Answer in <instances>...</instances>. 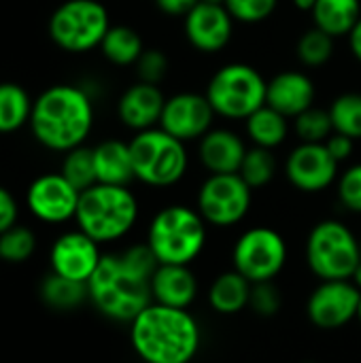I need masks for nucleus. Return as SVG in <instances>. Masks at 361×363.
<instances>
[{
	"label": "nucleus",
	"mask_w": 361,
	"mask_h": 363,
	"mask_svg": "<svg viewBox=\"0 0 361 363\" xmlns=\"http://www.w3.org/2000/svg\"><path fill=\"white\" fill-rule=\"evenodd\" d=\"M94 121V100L87 89L57 83L34 98L28 125L40 147L55 153H68L70 149L85 145Z\"/></svg>",
	"instance_id": "nucleus-1"
},
{
	"label": "nucleus",
	"mask_w": 361,
	"mask_h": 363,
	"mask_svg": "<svg viewBox=\"0 0 361 363\" xmlns=\"http://www.w3.org/2000/svg\"><path fill=\"white\" fill-rule=\"evenodd\" d=\"M130 345L143 363H191L202 330L187 308L151 302L130 323Z\"/></svg>",
	"instance_id": "nucleus-2"
},
{
	"label": "nucleus",
	"mask_w": 361,
	"mask_h": 363,
	"mask_svg": "<svg viewBox=\"0 0 361 363\" xmlns=\"http://www.w3.org/2000/svg\"><path fill=\"white\" fill-rule=\"evenodd\" d=\"M89 302L100 315L117 323H132L151 298V281L134 272L121 253H104L96 272L87 281Z\"/></svg>",
	"instance_id": "nucleus-3"
},
{
	"label": "nucleus",
	"mask_w": 361,
	"mask_h": 363,
	"mask_svg": "<svg viewBox=\"0 0 361 363\" xmlns=\"http://www.w3.org/2000/svg\"><path fill=\"white\" fill-rule=\"evenodd\" d=\"M138 221V200L126 185L96 183L81 191L74 223L98 245L126 238Z\"/></svg>",
	"instance_id": "nucleus-4"
},
{
	"label": "nucleus",
	"mask_w": 361,
	"mask_h": 363,
	"mask_svg": "<svg viewBox=\"0 0 361 363\" xmlns=\"http://www.w3.org/2000/svg\"><path fill=\"white\" fill-rule=\"evenodd\" d=\"M209 240V223L198 208L170 204L160 208L147 230V245L160 264L189 266L194 264Z\"/></svg>",
	"instance_id": "nucleus-5"
},
{
	"label": "nucleus",
	"mask_w": 361,
	"mask_h": 363,
	"mask_svg": "<svg viewBox=\"0 0 361 363\" xmlns=\"http://www.w3.org/2000/svg\"><path fill=\"white\" fill-rule=\"evenodd\" d=\"M134 177L149 187H172L185 174L189 166V155L185 143L168 134L166 130L151 128L136 132L130 140Z\"/></svg>",
	"instance_id": "nucleus-6"
},
{
	"label": "nucleus",
	"mask_w": 361,
	"mask_h": 363,
	"mask_svg": "<svg viewBox=\"0 0 361 363\" xmlns=\"http://www.w3.org/2000/svg\"><path fill=\"white\" fill-rule=\"evenodd\" d=\"M266 87L268 81L255 66L232 62L211 77L204 96L209 98L215 115L230 121H245L266 104Z\"/></svg>",
	"instance_id": "nucleus-7"
},
{
	"label": "nucleus",
	"mask_w": 361,
	"mask_h": 363,
	"mask_svg": "<svg viewBox=\"0 0 361 363\" xmlns=\"http://www.w3.org/2000/svg\"><path fill=\"white\" fill-rule=\"evenodd\" d=\"M360 262V238L347 223L323 219L309 232L306 264L319 281H349Z\"/></svg>",
	"instance_id": "nucleus-8"
},
{
	"label": "nucleus",
	"mask_w": 361,
	"mask_h": 363,
	"mask_svg": "<svg viewBox=\"0 0 361 363\" xmlns=\"http://www.w3.org/2000/svg\"><path fill=\"white\" fill-rule=\"evenodd\" d=\"M111 17L100 0H66L49 17V36L62 51L87 53L100 47Z\"/></svg>",
	"instance_id": "nucleus-9"
},
{
	"label": "nucleus",
	"mask_w": 361,
	"mask_h": 363,
	"mask_svg": "<svg viewBox=\"0 0 361 363\" xmlns=\"http://www.w3.org/2000/svg\"><path fill=\"white\" fill-rule=\"evenodd\" d=\"M287 264L285 238L268 225L245 230L232 247V270L249 283L274 281Z\"/></svg>",
	"instance_id": "nucleus-10"
},
{
	"label": "nucleus",
	"mask_w": 361,
	"mask_h": 363,
	"mask_svg": "<svg viewBox=\"0 0 361 363\" xmlns=\"http://www.w3.org/2000/svg\"><path fill=\"white\" fill-rule=\"evenodd\" d=\"M253 200V189L236 174H209L198 189L196 208L213 228L238 225Z\"/></svg>",
	"instance_id": "nucleus-11"
},
{
	"label": "nucleus",
	"mask_w": 361,
	"mask_h": 363,
	"mask_svg": "<svg viewBox=\"0 0 361 363\" xmlns=\"http://www.w3.org/2000/svg\"><path fill=\"white\" fill-rule=\"evenodd\" d=\"M81 191L70 185L62 172H47L36 177L26 191V206L30 215L47 225H62L74 221Z\"/></svg>",
	"instance_id": "nucleus-12"
},
{
	"label": "nucleus",
	"mask_w": 361,
	"mask_h": 363,
	"mask_svg": "<svg viewBox=\"0 0 361 363\" xmlns=\"http://www.w3.org/2000/svg\"><path fill=\"white\" fill-rule=\"evenodd\" d=\"M361 291L351 281H321L306 302V315L319 330H340L357 319Z\"/></svg>",
	"instance_id": "nucleus-13"
},
{
	"label": "nucleus",
	"mask_w": 361,
	"mask_h": 363,
	"mask_svg": "<svg viewBox=\"0 0 361 363\" xmlns=\"http://www.w3.org/2000/svg\"><path fill=\"white\" fill-rule=\"evenodd\" d=\"M338 166L326 143H300L285 160V177L298 191L319 194L338 181Z\"/></svg>",
	"instance_id": "nucleus-14"
},
{
	"label": "nucleus",
	"mask_w": 361,
	"mask_h": 363,
	"mask_svg": "<svg viewBox=\"0 0 361 363\" xmlns=\"http://www.w3.org/2000/svg\"><path fill=\"white\" fill-rule=\"evenodd\" d=\"M215 111L204 94L181 91L166 98L160 128L183 143L200 140L215 121Z\"/></svg>",
	"instance_id": "nucleus-15"
},
{
	"label": "nucleus",
	"mask_w": 361,
	"mask_h": 363,
	"mask_svg": "<svg viewBox=\"0 0 361 363\" xmlns=\"http://www.w3.org/2000/svg\"><path fill=\"white\" fill-rule=\"evenodd\" d=\"M102 255L104 253L100 251V245L77 228L60 234L53 240L49 249V266L51 272L64 279L87 283L96 272Z\"/></svg>",
	"instance_id": "nucleus-16"
},
{
	"label": "nucleus",
	"mask_w": 361,
	"mask_h": 363,
	"mask_svg": "<svg viewBox=\"0 0 361 363\" xmlns=\"http://www.w3.org/2000/svg\"><path fill=\"white\" fill-rule=\"evenodd\" d=\"M185 38L200 53H217L228 47L234 34V17L223 4L198 2L183 17Z\"/></svg>",
	"instance_id": "nucleus-17"
},
{
	"label": "nucleus",
	"mask_w": 361,
	"mask_h": 363,
	"mask_svg": "<svg viewBox=\"0 0 361 363\" xmlns=\"http://www.w3.org/2000/svg\"><path fill=\"white\" fill-rule=\"evenodd\" d=\"M315 83L302 70H283L274 74L266 87V104L287 119H296L298 115L315 106Z\"/></svg>",
	"instance_id": "nucleus-18"
},
{
	"label": "nucleus",
	"mask_w": 361,
	"mask_h": 363,
	"mask_svg": "<svg viewBox=\"0 0 361 363\" xmlns=\"http://www.w3.org/2000/svg\"><path fill=\"white\" fill-rule=\"evenodd\" d=\"M164 104H166V96L157 85L136 81L119 96L117 117L126 128L134 132L151 130L160 125Z\"/></svg>",
	"instance_id": "nucleus-19"
},
{
	"label": "nucleus",
	"mask_w": 361,
	"mask_h": 363,
	"mask_svg": "<svg viewBox=\"0 0 361 363\" xmlns=\"http://www.w3.org/2000/svg\"><path fill=\"white\" fill-rule=\"evenodd\" d=\"M238 132L230 128H211L198 140V160L209 174H236L247 153Z\"/></svg>",
	"instance_id": "nucleus-20"
},
{
	"label": "nucleus",
	"mask_w": 361,
	"mask_h": 363,
	"mask_svg": "<svg viewBox=\"0 0 361 363\" xmlns=\"http://www.w3.org/2000/svg\"><path fill=\"white\" fill-rule=\"evenodd\" d=\"M151 298L155 304L189 308L198 298V279L189 266L160 264L151 277Z\"/></svg>",
	"instance_id": "nucleus-21"
},
{
	"label": "nucleus",
	"mask_w": 361,
	"mask_h": 363,
	"mask_svg": "<svg viewBox=\"0 0 361 363\" xmlns=\"http://www.w3.org/2000/svg\"><path fill=\"white\" fill-rule=\"evenodd\" d=\"M94 162H96V177L98 183L104 185H130L134 177L132 151L130 143L109 138L94 147Z\"/></svg>",
	"instance_id": "nucleus-22"
},
{
	"label": "nucleus",
	"mask_w": 361,
	"mask_h": 363,
	"mask_svg": "<svg viewBox=\"0 0 361 363\" xmlns=\"http://www.w3.org/2000/svg\"><path fill=\"white\" fill-rule=\"evenodd\" d=\"M251 287L253 283H249L236 270L221 272L219 277L213 279L209 287V304L219 315H236L249 308Z\"/></svg>",
	"instance_id": "nucleus-23"
},
{
	"label": "nucleus",
	"mask_w": 361,
	"mask_h": 363,
	"mask_svg": "<svg viewBox=\"0 0 361 363\" xmlns=\"http://www.w3.org/2000/svg\"><path fill=\"white\" fill-rule=\"evenodd\" d=\"M313 21L332 38L349 36L361 19V0H317Z\"/></svg>",
	"instance_id": "nucleus-24"
},
{
	"label": "nucleus",
	"mask_w": 361,
	"mask_h": 363,
	"mask_svg": "<svg viewBox=\"0 0 361 363\" xmlns=\"http://www.w3.org/2000/svg\"><path fill=\"white\" fill-rule=\"evenodd\" d=\"M245 130H247L249 140L255 147L274 151L289 136V119L285 115H281L279 111H274L272 106L264 104L251 117L245 119Z\"/></svg>",
	"instance_id": "nucleus-25"
},
{
	"label": "nucleus",
	"mask_w": 361,
	"mask_h": 363,
	"mask_svg": "<svg viewBox=\"0 0 361 363\" xmlns=\"http://www.w3.org/2000/svg\"><path fill=\"white\" fill-rule=\"evenodd\" d=\"M34 98L13 81L0 83V134H13L30 123Z\"/></svg>",
	"instance_id": "nucleus-26"
},
{
	"label": "nucleus",
	"mask_w": 361,
	"mask_h": 363,
	"mask_svg": "<svg viewBox=\"0 0 361 363\" xmlns=\"http://www.w3.org/2000/svg\"><path fill=\"white\" fill-rule=\"evenodd\" d=\"M98 49L115 66H134L145 51V45L138 30L132 26H111Z\"/></svg>",
	"instance_id": "nucleus-27"
},
{
	"label": "nucleus",
	"mask_w": 361,
	"mask_h": 363,
	"mask_svg": "<svg viewBox=\"0 0 361 363\" xmlns=\"http://www.w3.org/2000/svg\"><path fill=\"white\" fill-rule=\"evenodd\" d=\"M38 294H40L43 302L53 311H72V308H77L89 300L87 283L70 281V279H64L55 272H49L43 279Z\"/></svg>",
	"instance_id": "nucleus-28"
},
{
	"label": "nucleus",
	"mask_w": 361,
	"mask_h": 363,
	"mask_svg": "<svg viewBox=\"0 0 361 363\" xmlns=\"http://www.w3.org/2000/svg\"><path fill=\"white\" fill-rule=\"evenodd\" d=\"M277 170H279V164H277L274 151L253 145L247 149L238 174L255 191V189H264L266 185H270L277 177Z\"/></svg>",
	"instance_id": "nucleus-29"
},
{
	"label": "nucleus",
	"mask_w": 361,
	"mask_h": 363,
	"mask_svg": "<svg viewBox=\"0 0 361 363\" xmlns=\"http://www.w3.org/2000/svg\"><path fill=\"white\" fill-rule=\"evenodd\" d=\"M60 172L79 191H85L91 185H96L98 177H96V162H94V147L81 145L64 153Z\"/></svg>",
	"instance_id": "nucleus-30"
},
{
	"label": "nucleus",
	"mask_w": 361,
	"mask_h": 363,
	"mask_svg": "<svg viewBox=\"0 0 361 363\" xmlns=\"http://www.w3.org/2000/svg\"><path fill=\"white\" fill-rule=\"evenodd\" d=\"M334 132L351 136L353 140H361V94L360 91H347L340 94L332 106L328 108Z\"/></svg>",
	"instance_id": "nucleus-31"
},
{
	"label": "nucleus",
	"mask_w": 361,
	"mask_h": 363,
	"mask_svg": "<svg viewBox=\"0 0 361 363\" xmlns=\"http://www.w3.org/2000/svg\"><path fill=\"white\" fill-rule=\"evenodd\" d=\"M334 40L336 38H332L323 30L313 26L298 40V47H296L298 60L309 68H319V66L328 64L334 55Z\"/></svg>",
	"instance_id": "nucleus-32"
},
{
	"label": "nucleus",
	"mask_w": 361,
	"mask_h": 363,
	"mask_svg": "<svg viewBox=\"0 0 361 363\" xmlns=\"http://www.w3.org/2000/svg\"><path fill=\"white\" fill-rule=\"evenodd\" d=\"M36 251V234L28 225H13L0 234V262L23 264Z\"/></svg>",
	"instance_id": "nucleus-33"
},
{
	"label": "nucleus",
	"mask_w": 361,
	"mask_h": 363,
	"mask_svg": "<svg viewBox=\"0 0 361 363\" xmlns=\"http://www.w3.org/2000/svg\"><path fill=\"white\" fill-rule=\"evenodd\" d=\"M294 130L300 143H326L334 134V123L330 111L311 106L294 119Z\"/></svg>",
	"instance_id": "nucleus-34"
},
{
	"label": "nucleus",
	"mask_w": 361,
	"mask_h": 363,
	"mask_svg": "<svg viewBox=\"0 0 361 363\" xmlns=\"http://www.w3.org/2000/svg\"><path fill=\"white\" fill-rule=\"evenodd\" d=\"M223 6L230 11L234 21L240 23H262L279 6V0H226Z\"/></svg>",
	"instance_id": "nucleus-35"
},
{
	"label": "nucleus",
	"mask_w": 361,
	"mask_h": 363,
	"mask_svg": "<svg viewBox=\"0 0 361 363\" xmlns=\"http://www.w3.org/2000/svg\"><path fill=\"white\" fill-rule=\"evenodd\" d=\"M168 55L162 49H145L138 57V62L134 64L136 77L143 83H151V85H160L164 81V77L168 74Z\"/></svg>",
	"instance_id": "nucleus-36"
},
{
	"label": "nucleus",
	"mask_w": 361,
	"mask_h": 363,
	"mask_svg": "<svg viewBox=\"0 0 361 363\" xmlns=\"http://www.w3.org/2000/svg\"><path fill=\"white\" fill-rule=\"evenodd\" d=\"M336 191H338V200L340 204L351 211L361 215V162L349 166L336 181Z\"/></svg>",
	"instance_id": "nucleus-37"
},
{
	"label": "nucleus",
	"mask_w": 361,
	"mask_h": 363,
	"mask_svg": "<svg viewBox=\"0 0 361 363\" xmlns=\"http://www.w3.org/2000/svg\"><path fill=\"white\" fill-rule=\"evenodd\" d=\"M249 308L260 317H274L281 308V291L277 289L274 281L255 283L251 287Z\"/></svg>",
	"instance_id": "nucleus-38"
},
{
	"label": "nucleus",
	"mask_w": 361,
	"mask_h": 363,
	"mask_svg": "<svg viewBox=\"0 0 361 363\" xmlns=\"http://www.w3.org/2000/svg\"><path fill=\"white\" fill-rule=\"evenodd\" d=\"M17 219H19V204L15 196L0 185V234L17 225Z\"/></svg>",
	"instance_id": "nucleus-39"
},
{
	"label": "nucleus",
	"mask_w": 361,
	"mask_h": 363,
	"mask_svg": "<svg viewBox=\"0 0 361 363\" xmlns=\"http://www.w3.org/2000/svg\"><path fill=\"white\" fill-rule=\"evenodd\" d=\"M326 147H328V151L332 153V157H334L338 164H343V162H347V160L353 155L355 140H353L351 136H345V134L334 132V134L326 140Z\"/></svg>",
	"instance_id": "nucleus-40"
},
{
	"label": "nucleus",
	"mask_w": 361,
	"mask_h": 363,
	"mask_svg": "<svg viewBox=\"0 0 361 363\" xmlns=\"http://www.w3.org/2000/svg\"><path fill=\"white\" fill-rule=\"evenodd\" d=\"M153 2L168 17H185L200 0H153Z\"/></svg>",
	"instance_id": "nucleus-41"
},
{
	"label": "nucleus",
	"mask_w": 361,
	"mask_h": 363,
	"mask_svg": "<svg viewBox=\"0 0 361 363\" xmlns=\"http://www.w3.org/2000/svg\"><path fill=\"white\" fill-rule=\"evenodd\" d=\"M347 38H349V49H351L353 57L361 64V19L355 23V28L351 30V34Z\"/></svg>",
	"instance_id": "nucleus-42"
},
{
	"label": "nucleus",
	"mask_w": 361,
	"mask_h": 363,
	"mask_svg": "<svg viewBox=\"0 0 361 363\" xmlns=\"http://www.w3.org/2000/svg\"><path fill=\"white\" fill-rule=\"evenodd\" d=\"M294 4L300 9V11H313L315 9V4H317V0H294Z\"/></svg>",
	"instance_id": "nucleus-43"
},
{
	"label": "nucleus",
	"mask_w": 361,
	"mask_h": 363,
	"mask_svg": "<svg viewBox=\"0 0 361 363\" xmlns=\"http://www.w3.org/2000/svg\"><path fill=\"white\" fill-rule=\"evenodd\" d=\"M349 281H351V283H353V285H355V287L361 291V262H360V266L355 268V272H353V277H351Z\"/></svg>",
	"instance_id": "nucleus-44"
},
{
	"label": "nucleus",
	"mask_w": 361,
	"mask_h": 363,
	"mask_svg": "<svg viewBox=\"0 0 361 363\" xmlns=\"http://www.w3.org/2000/svg\"><path fill=\"white\" fill-rule=\"evenodd\" d=\"M200 2H209V4H223L226 0H200Z\"/></svg>",
	"instance_id": "nucleus-45"
},
{
	"label": "nucleus",
	"mask_w": 361,
	"mask_h": 363,
	"mask_svg": "<svg viewBox=\"0 0 361 363\" xmlns=\"http://www.w3.org/2000/svg\"><path fill=\"white\" fill-rule=\"evenodd\" d=\"M355 321L361 325V300H360V308H357V319H355Z\"/></svg>",
	"instance_id": "nucleus-46"
},
{
	"label": "nucleus",
	"mask_w": 361,
	"mask_h": 363,
	"mask_svg": "<svg viewBox=\"0 0 361 363\" xmlns=\"http://www.w3.org/2000/svg\"><path fill=\"white\" fill-rule=\"evenodd\" d=\"M360 249H361V238H360Z\"/></svg>",
	"instance_id": "nucleus-47"
}]
</instances>
